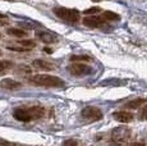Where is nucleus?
<instances>
[{
  "label": "nucleus",
  "mask_w": 147,
  "mask_h": 146,
  "mask_svg": "<svg viewBox=\"0 0 147 146\" xmlns=\"http://www.w3.org/2000/svg\"><path fill=\"white\" fill-rule=\"evenodd\" d=\"M46 110L44 106L40 105H31V106H19L13 110V117L18 122H33V120L41 119L45 116Z\"/></svg>",
  "instance_id": "nucleus-1"
},
{
  "label": "nucleus",
  "mask_w": 147,
  "mask_h": 146,
  "mask_svg": "<svg viewBox=\"0 0 147 146\" xmlns=\"http://www.w3.org/2000/svg\"><path fill=\"white\" fill-rule=\"evenodd\" d=\"M28 82L35 86H40V87L56 89L65 86V82L60 77H56V76H51V74H35L28 78Z\"/></svg>",
  "instance_id": "nucleus-2"
},
{
  "label": "nucleus",
  "mask_w": 147,
  "mask_h": 146,
  "mask_svg": "<svg viewBox=\"0 0 147 146\" xmlns=\"http://www.w3.org/2000/svg\"><path fill=\"white\" fill-rule=\"evenodd\" d=\"M53 13L58 18L63 19L68 23H78L81 19V13L77 9H72V8H65V7H55L53 9Z\"/></svg>",
  "instance_id": "nucleus-3"
},
{
  "label": "nucleus",
  "mask_w": 147,
  "mask_h": 146,
  "mask_svg": "<svg viewBox=\"0 0 147 146\" xmlns=\"http://www.w3.org/2000/svg\"><path fill=\"white\" fill-rule=\"evenodd\" d=\"M131 137V130L125 126H120V127L113 128L111 133H110V144L113 146H120L125 144Z\"/></svg>",
  "instance_id": "nucleus-4"
},
{
  "label": "nucleus",
  "mask_w": 147,
  "mask_h": 146,
  "mask_svg": "<svg viewBox=\"0 0 147 146\" xmlns=\"http://www.w3.org/2000/svg\"><path fill=\"white\" fill-rule=\"evenodd\" d=\"M81 117L83 118V119L88 120V122H98V120L102 119L104 114L100 108L88 105V106H84L81 110Z\"/></svg>",
  "instance_id": "nucleus-5"
},
{
  "label": "nucleus",
  "mask_w": 147,
  "mask_h": 146,
  "mask_svg": "<svg viewBox=\"0 0 147 146\" xmlns=\"http://www.w3.org/2000/svg\"><path fill=\"white\" fill-rule=\"evenodd\" d=\"M68 72L70 73L74 77H83V76H87L90 73H92V68L87 64L80 63V62H73L70 66H68Z\"/></svg>",
  "instance_id": "nucleus-6"
},
{
  "label": "nucleus",
  "mask_w": 147,
  "mask_h": 146,
  "mask_svg": "<svg viewBox=\"0 0 147 146\" xmlns=\"http://www.w3.org/2000/svg\"><path fill=\"white\" fill-rule=\"evenodd\" d=\"M82 23L90 28H98V27H102L106 21L102 16H86L82 19Z\"/></svg>",
  "instance_id": "nucleus-7"
},
{
  "label": "nucleus",
  "mask_w": 147,
  "mask_h": 146,
  "mask_svg": "<svg viewBox=\"0 0 147 146\" xmlns=\"http://www.w3.org/2000/svg\"><path fill=\"white\" fill-rule=\"evenodd\" d=\"M113 118H114L117 122L119 123H131L132 120L134 119V116L133 113L131 112H127V110H119V112H114L113 113Z\"/></svg>",
  "instance_id": "nucleus-8"
},
{
  "label": "nucleus",
  "mask_w": 147,
  "mask_h": 146,
  "mask_svg": "<svg viewBox=\"0 0 147 146\" xmlns=\"http://www.w3.org/2000/svg\"><path fill=\"white\" fill-rule=\"evenodd\" d=\"M0 87L4 90H9V91H16L22 87V83L19 81L12 80V78H4L0 81Z\"/></svg>",
  "instance_id": "nucleus-9"
},
{
  "label": "nucleus",
  "mask_w": 147,
  "mask_h": 146,
  "mask_svg": "<svg viewBox=\"0 0 147 146\" xmlns=\"http://www.w3.org/2000/svg\"><path fill=\"white\" fill-rule=\"evenodd\" d=\"M36 36L38 37V40H41L44 44H54L58 43V36L54 35L51 32H47V31H38L36 33Z\"/></svg>",
  "instance_id": "nucleus-10"
},
{
  "label": "nucleus",
  "mask_w": 147,
  "mask_h": 146,
  "mask_svg": "<svg viewBox=\"0 0 147 146\" xmlns=\"http://www.w3.org/2000/svg\"><path fill=\"white\" fill-rule=\"evenodd\" d=\"M32 66L35 67V68L41 69V71H46V72H50V71L55 69V66H54L53 63H50V62H47V60H44V59H36V60H33Z\"/></svg>",
  "instance_id": "nucleus-11"
},
{
  "label": "nucleus",
  "mask_w": 147,
  "mask_h": 146,
  "mask_svg": "<svg viewBox=\"0 0 147 146\" xmlns=\"http://www.w3.org/2000/svg\"><path fill=\"white\" fill-rule=\"evenodd\" d=\"M145 103H147V99H145V97H138V99L129 100L128 103H125L124 104V108H127V109H138Z\"/></svg>",
  "instance_id": "nucleus-12"
},
{
  "label": "nucleus",
  "mask_w": 147,
  "mask_h": 146,
  "mask_svg": "<svg viewBox=\"0 0 147 146\" xmlns=\"http://www.w3.org/2000/svg\"><path fill=\"white\" fill-rule=\"evenodd\" d=\"M7 33L9 36H13V37H18V39H22V37H26L27 36V32L22 28H17V27H12V28H8L7 30Z\"/></svg>",
  "instance_id": "nucleus-13"
},
{
  "label": "nucleus",
  "mask_w": 147,
  "mask_h": 146,
  "mask_svg": "<svg viewBox=\"0 0 147 146\" xmlns=\"http://www.w3.org/2000/svg\"><path fill=\"white\" fill-rule=\"evenodd\" d=\"M13 67V63L10 60H1L0 59V74H4Z\"/></svg>",
  "instance_id": "nucleus-14"
},
{
  "label": "nucleus",
  "mask_w": 147,
  "mask_h": 146,
  "mask_svg": "<svg viewBox=\"0 0 147 146\" xmlns=\"http://www.w3.org/2000/svg\"><path fill=\"white\" fill-rule=\"evenodd\" d=\"M105 18V21H119L120 19V16L117 14V13L114 12H110V10H106V12H104V14H101Z\"/></svg>",
  "instance_id": "nucleus-15"
},
{
  "label": "nucleus",
  "mask_w": 147,
  "mask_h": 146,
  "mask_svg": "<svg viewBox=\"0 0 147 146\" xmlns=\"http://www.w3.org/2000/svg\"><path fill=\"white\" fill-rule=\"evenodd\" d=\"M18 45H21V46L27 47V49L32 50L33 47L36 46V43L33 40H21V41H18Z\"/></svg>",
  "instance_id": "nucleus-16"
},
{
  "label": "nucleus",
  "mask_w": 147,
  "mask_h": 146,
  "mask_svg": "<svg viewBox=\"0 0 147 146\" xmlns=\"http://www.w3.org/2000/svg\"><path fill=\"white\" fill-rule=\"evenodd\" d=\"M91 57L88 55H72L70 57V62H90Z\"/></svg>",
  "instance_id": "nucleus-17"
},
{
  "label": "nucleus",
  "mask_w": 147,
  "mask_h": 146,
  "mask_svg": "<svg viewBox=\"0 0 147 146\" xmlns=\"http://www.w3.org/2000/svg\"><path fill=\"white\" fill-rule=\"evenodd\" d=\"M61 146H82L80 140H74V139H68V140H64Z\"/></svg>",
  "instance_id": "nucleus-18"
},
{
  "label": "nucleus",
  "mask_w": 147,
  "mask_h": 146,
  "mask_svg": "<svg viewBox=\"0 0 147 146\" xmlns=\"http://www.w3.org/2000/svg\"><path fill=\"white\" fill-rule=\"evenodd\" d=\"M7 49L8 50H10V51H17V53H27V51H30L31 49H27V47H23V46H12V45H8L7 46Z\"/></svg>",
  "instance_id": "nucleus-19"
},
{
  "label": "nucleus",
  "mask_w": 147,
  "mask_h": 146,
  "mask_svg": "<svg viewBox=\"0 0 147 146\" xmlns=\"http://www.w3.org/2000/svg\"><path fill=\"white\" fill-rule=\"evenodd\" d=\"M124 82H121L119 80H107V81H104V82H101L100 85L101 86H119V85H123Z\"/></svg>",
  "instance_id": "nucleus-20"
},
{
  "label": "nucleus",
  "mask_w": 147,
  "mask_h": 146,
  "mask_svg": "<svg viewBox=\"0 0 147 146\" xmlns=\"http://www.w3.org/2000/svg\"><path fill=\"white\" fill-rule=\"evenodd\" d=\"M138 119L140 120H147V105H145L138 113Z\"/></svg>",
  "instance_id": "nucleus-21"
},
{
  "label": "nucleus",
  "mask_w": 147,
  "mask_h": 146,
  "mask_svg": "<svg viewBox=\"0 0 147 146\" xmlns=\"http://www.w3.org/2000/svg\"><path fill=\"white\" fill-rule=\"evenodd\" d=\"M101 9L98 7H94V8H90V9H86L83 12V14L86 16H91V14H96V13H100Z\"/></svg>",
  "instance_id": "nucleus-22"
},
{
  "label": "nucleus",
  "mask_w": 147,
  "mask_h": 146,
  "mask_svg": "<svg viewBox=\"0 0 147 146\" xmlns=\"http://www.w3.org/2000/svg\"><path fill=\"white\" fill-rule=\"evenodd\" d=\"M0 146H17V145L13 144V142L7 141V140H0Z\"/></svg>",
  "instance_id": "nucleus-23"
},
{
  "label": "nucleus",
  "mask_w": 147,
  "mask_h": 146,
  "mask_svg": "<svg viewBox=\"0 0 147 146\" xmlns=\"http://www.w3.org/2000/svg\"><path fill=\"white\" fill-rule=\"evenodd\" d=\"M128 146H146L145 142H141V141H134V142H131Z\"/></svg>",
  "instance_id": "nucleus-24"
},
{
  "label": "nucleus",
  "mask_w": 147,
  "mask_h": 146,
  "mask_svg": "<svg viewBox=\"0 0 147 146\" xmlns=\"http://www.w3.org/2000/svg\"><path fill=\"white\" fill-rule=\"evenodd\" d=\"M44 51H45V53H49V54H50V53H53V50H51V49H49V47H45Z\"/></svg>",
  "instance_id": "nucleus-25"
},
{
  "label": "nucleus",
  "mask_w": 147,
  "mask_h": 146,
  "mask_svg": "<svg viewBox=\"0 0 147 146\" xmlns=\"http://www.w3.org/2000/svg\"><path fill=\"white\" fill-rule=\"evenodd\" d=\"M1 18H7V16H5V14H1V13H0V19H1Z\"/></svg>",
  "instance_id": "nucleus-26"
},
{
  "label": "nucleus",
  "mask_w": 147,
  "mask_h": 146,
  "mask_svg": "<svg viewBox=\"0 0 147 146\" xmlns=\"http://www.w3.org/2000/svg\"><path fill=\"white\" fill-rule=\"evenodd\" d=\"M92 1H100V0H92Z\"/></svg>",
  "instance_id": "nucleus-27"
},
{
  "label": "nucleus",
  "mask_w": 147,
  "mask_h": 146,
  "mask_svg": "<svg viewBox=\"0 0 147 146\" xmlns=\"http://www.w3.org/2000/svg\"><path fill=\"white\" fill-rule=\"evenodd\" d=\"M0 55H1V50H0Z\"/></svg>",
  "instance_id": "nucleus-28"
},
{
  "label": "nucleus",
  "mask_w": 147,
  "mask_h": 146,
  "mask_svg": "<svg viewBox=\"0 0 147 146\" xmlns=\"http://www.w3.org/2000/svg\"><path fill=\"white\" fill-rule=\"evenodd\" d=\"M0 39H1V33H0Z\"/></svg>",
  "instance_id": "nucleus-29"
}]
</instances>
